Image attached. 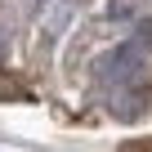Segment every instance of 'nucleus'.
<instances>
[{"mask_svg":"<svg viewBox=\"0 0 152 152\" xmlns=\"http://www.w3.org/2000/svg\"><path fill=\"white\" fill-rule=\"evenodd\" d=\"M134 67H139V40H134V45H121V49H112V54L99 63V76H103V81H125Z\"/></svg>","mask_w":152,"mask_h":152,"instance_id":"nucleus-1","label":"nucleus"}]
</instances>
